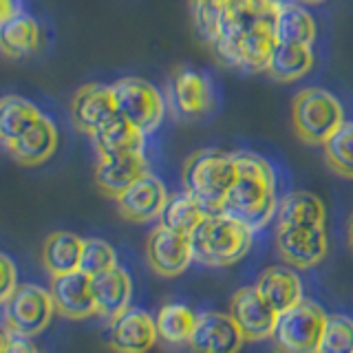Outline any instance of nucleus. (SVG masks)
<instances>
[{
    "label": "nucleus",
    "mask_w": 353,
    "mask_h": 353,
    "mask_svg": "<svg viewBox=\"0 0 353 353\" xmlns=\"http://www.w3.org/2000/svg\"><path fill=\"white\" fill-rule=\"evenodd\" d=\"M106 345L115 353H148L159 340L157 320L143 309H126L108 320Z\"/></svg>",
    "instance_id": "8"
},
{
    "label": "nucleus",
    "mask_w": 353,
    "mask_h": 353,
    "mask_svg": "<svg viewBox=\"0 0 353 353\" xmlns=\"http://www.w3.org/2000/svg\"><path fill=\"white\" fill-rule=\"evenodd\" d=\"M0 268H3V287H0V303H7L11 296L16 294L18 290V272H16V265L11 261L7 254L0 256Z\"/></svg>",
    "instance_id": "35"
},
{
    "label": "nucleus",
    "mask_w": 353,
    "mask_h": 353,
    "mask_svg": "<svg viewBox=\"0 0 353 353\" xmlns=\"http://www.w3.org/2000/svg\"><path fill=\"white\" fill-rule=\"evenodd\" d=\"M146 172L148 161L143 157V152H124L110 154V157H99L95 165V185L102 194L117 201Z\"/></svg>",
    "instance_id": "17"
},
{
    "label": "nucleus",
    "mask_w": 353,
    "mask_h": 353,
    "mask_svg": "<svg viewBox=\"0 0 353 353\" xmlns=\"http://www.w3.org/2000/svg\"><path fill=\"white\" fill-rule=\"evenodd\" d=\"M320 353H353V318L329 316Z\"/></svg>",
    "instance_id": "32"
},
{
    "label": "nucleus",
    "mask_w": 353,
    "mask_h": 353,
    "mask_svg": "<svg viewBox=\"0 0 353 353\" xmlns=\"http://www.w3.org/2000/svg\"><path fill=\"white\" fill-rule=\"evenodd\" d=\"M345 124V110L340 99L327 88L309 86L296 93L292 102V126L307 146H323Z\"/></svg>",
    "instance_id": "4"
},
{
    "label": "nucleus",
    "mask_w": 353,
    "mask_h": 353,
    "mask_svg": "<svg viewBox=\"0 0 353 353\" xmlns=\"http://www.w3.org/2000/svg\"><path fill=\"white\" fill-rule=\"evenodd\" d=\"M327 318L325 309L314 301H303L287 309L272 336L274 353H320Z\"/></svg>",
    "instance_id": "5"
},
{
    "label": "nucleus",
    "mask_w": 353,
    "mask_h": 353,
    "mask_svg": "<svg viewBox=\"0 0 353 353\" xmlns=\"http://www.w3.org/2000/svg\"><path fill=\"white\" fill-rule=\"evenodd\" d=\"M230 316L236 320L248 342L272 340L281 314L259 294L256 287H241L230 301Z\"/></svg>",
    "instance_id": "10"
},
{
    "label": "nucleus",
    "mask_w": 353,
    "mask_h": 353,
    "mask_svg": "<svg viewBox=\"0 0 353 353\" xmlns=\"http://www.w3.org/2000/svg\"><path fill=\"white\" fill-rule=\"evenodd\" d=\"M347 243H349V250L353 254V214H351L349 223H347Z\"/></svg>",
    "instance_id": "38"
},
{
    "label": "nucleus",
    "mask_w": 353,
    "mask_h": 353,
    "mask_svg": "<svg viewBox=\"0 0 353 353\" xmlns=\"http://www.w3.org/2000/svg\"><path fill=\"white\" fill-rule=\"evenodd\" d=\"M327 210L323 199L314 192L296 190L283 196L276 210L279 228H325Z\"/></svg>",
    "instance_id": "21"
},
{
    "label": "nucleus",
    "mask_w": 353,
    "mask_h": 353,
    "mask_svg": "<svg viewBox=\"0 0 353 353\" xmlns=\"http://www.w3.org/2000/svg\"><path fill=\"white\" fill-rule=\"evenodd\" d=\"M245 342L241 327L230 314L203 312L196 318L194 334L188 347L192 353H241Z\"/></svg>",
    "instance_id": "12"
},
{
    "label": "nucleus",
    "mask_w": 353,
    "mask_h": 353,
    "mask_svg": "<svg viewBox=\"0 0 353 353\" xmlns=\"http://www.w3.org/2000/svg\"><path fill=\"white\" fill-rule=\"evenodd\" d=\"M91 285L99 318L110 320L128 309L132 298V281L124 268L115 265L106 272L91 276Z\"/></svg>",
    "instance_id": "20"
},
{
    "label": "nucleus",
    "mask_w": 353,
    "mask_h": 353,
    "mask_svg": "<svg viewBox=\"0 0 353 353\" xmlns=\"http://www.w3.org/2000/svg\"><path fill=\"white\" fill-rule=\"evenodd\" d=\"M55 303L49 290L38 285H20L16 294L3 303L5 327L16 334L36 338L51 325Z\"/></svg>",
    "instance_id": "7"
},
{
    "label": "nucleus",
    "mask_w": 353,
    "mask_h": 353,
    "mask_svg": "<svg viewBox=\"0 0 353 353\" xmlns=\"http://www.w3.org/2000/svg\"><path fill=\"white\" fill-rule=\"evenodd\" d=\"M205 210L201 208V203L196 201L192 194H188L185 190L181 194H172L165 203V210L159 219V223L170 228L174 232H181V234L190 236L194 228L205 219Z\"/></svg>",
    "instance_id": "29"
},
{
    "label": "nucleus",
    "mask_w": 353,
    "mask_h": 353,
    "mask_svg": "<svg viewBox=\"0 0 353 353\" xmlns=\"http://www.w3.org/2000/svg\"><path fill=\"white\" fill-rule=\"evenodd\" d=\"M239 176L225 199L223 212L236 216L254 232L263 230L276 216V174L270 161L256 152H234Z\"/></svg>",
    "instance_id": "1"
},
{
    "label": "nucleus",
    "mask_w": 353,
    "mask_h": 353,
    "mask_svg": "<svg viewBox=\"0 0 353 353\" xmlns=\"http://www.w3.org/2000/svg\"><path fill=\"white\" fill-rule=\"evenodd\" d=\"M49 292L53 296L55 312L62 318L86 320L91 316H97L91 276L84 274L82 270L62 276H51Z\"/></svg>",
    "instance_id": "14"
},
{
    "label": "nucleus",
    "mask_w": 353,
    "mask_h": 353,
    "mask_svg": "<svg viewBox=\"0 0 353 353\" xmlns=\"http://www.w3.org/2000/svg\"><path fill=\"white\" fill-rule=\"evenodd\" d=\"M40 47V27L27 14H18L9 20H0V49L5 58L18 60L36 53Z\"/></svg>",
    "instance_id": "25"
},
{
    "label": "nucleus",
    "mask_w": 353,
    "mask_h": 353,
    "mask_svg": "<svg viewBox=\"0 0 353 353\" xmlns=\"http://www.w3.org/2000/svg\"><path fill=\"white\" fill-rule=\"evenodd\" d=\"M325 161L342 179H353V121H345L323 143Z\"/></svg>",
    "instance_id": "30"
},
{
    "label": "nucleus",
    "mask_w": 353,
    "mask_h": 353,
    "mask_svg": "<svg viewBox=\"0 0 353 353\" xmlns=\"http://www.w3.org/2000/svg\"><path fill=\"white\" fill-rule=\"evenodd\" d=\"M234 3L250 9V11H263V9H268L274 0H234Z\"/></svg>",
    "instance_id": "37"
},
{
    "label": "nucleus",
    "mask_w": 353,
    "mask_h": 353,
    "mask_svg": "<svg viewBox=\"0 0 353 353\" xmlns=\"http://www.w3.org/2000/svg\"><path fill=\"white\" fill-rule=\"evenodd\" d=\"M298 3H303V5H320V3H325V0H298Z\"/></svg>",
    "instance_id": "39"
},
{
    "label": "nucleus",
    "mask_w": 353,
    "mask_h": 353,
    "mask_svg": "<svg viewBox=\"0 0 353 353\" xmlns=\"http://www.w3.org/2000/svg\"><path fill=\"white\" fill-rule=\"evenodd\" d=\"M55 148H58V126L47 115H42L18 139L5 146V150L11 154V159L25 165V168H36V165L49 161Z\"/></svg>",
    "instance_id": "18"
},
{
    "label": "nucleus",
    "mask_w": 353,
    "mask_h": 353,
    "mask_svg": "<svg viewBox=\"0 0 353 353\" xmlns=\"http://www.w3.org/2000/svg\"><path fill=\"white\" fill-rule=\"evenodd\" d=\"M42 117L40 108L20 95H5L0 102V139L3 146L18 139Z\"/></svg>",
    "instance_id": "27"
},
{
    "label": "nucleus",
    "mask_w": 353,
    "mask_h": 353,
    "mask_svg": "<svg viewBox=\"0 0 353 353\" xmlns=\"http://www.w3.org/2000/svg\"><path fill=\"white\" fill-rule=\"evenodd\" d=\"M82 250H84V239L73 234V232L60 230L44 239L40 259L49 276H62L80 270Z\"/></svg>",
    "instance_id": "23"
},
{
    "label": "nucleus",
    "mask_w": 353,
    "mask_h": 353,
    "mask_svg": "<svg viewBox=\"0 0 353 353\" xmlns=\"http://www.w3.org/2000/svg\"><path fill=\"white\" fill-rule=\"evenodd\" d=\"M232 0H192V20L194 29L205 44L212 47L219 38L221 27L228 14Z\"/></svg>",
    "instance_id": "31"
},
{
    "label": "nucleus",
    "mask_w": 353,
    "mask_h": 353,
    "mask_svg": "<svg viewBox=\"0 0 353 353\" xmlns=\"http://www.w3.org/2000/svg\"><path fill=\"white\" fill-rule=\"evenodd\" d=\"M0 353H40L36 342L29 336H22V334H16V331L11 329H3V349Z\"/></svg>",
    "instance_id": "34"
},
{
    "label": "nucleus",
    "mask_w": 353,
    "mask_h": 353,
    "mask_svg": "<svg viewBox=\"0 0 353 353\" xmlns=\"http://www.w3.org/2000/svg\"><path fill=\"white\" fill-rule=\"evenodd\" d=\"M254 287H256L259 294L279 314H283L287 309H292L298 303L305 301V287H303L301 276L296 274L294 268H287V265H274V268H268L256 279Z\"/></svg>",
    "instance_id": "19"
},
{
    "label": "nucleus",
    "mask_w": 353,
    "mask_h": 353,
    "mask_svg": "<svg viewBox=\"0 0 353 353\" xmlns=\"http://www.w3.org/2000/svg\"><path fill=\"white\" fill-rule=\"evenodd\" d=\"M117 115V102L113 86L106 84H84L77 88L71 99V119L75 128L86 135H93L106 121Z\"/></svg>",
    "instance_id": "15"
},
{
    "label": "nucleus",
    "mask_w": 353,
    "mask_h": 353,
    "mask_svg": "<svg viewBox=\"0 0 353 353\" xmlns=\"http://www.w3.org/2000/svg\"><path fill=\"white\" fill-rule=\"evenodd\" d=\"M196 318L199 314H194L190 307H185L181 303H168L159 309V314L154 316L157 320V331L159 338L168 345H188L194 334L196 327Z\"/></svg>",
    "instance_id": "28"
},
{
    "label": "nucleus",
    "mask_w": 353,
    "mask_h": 353,
    "mask_svg": "<svg viewBox=\"0 0 353 353\" xmlns=\"http://www.w3.org/2000/svg\"><path fill=\"white\" fill-rule=\"evenodd\" d=\"M117 265V254L110 243L104 239H84L82 263L80 270L88 276H95L99 272H106Z\"/></svg>",
    "instance_id": "33"
},
{
    "label": "nucleus",
    "mask_w": 353,
    "mask_h": 353,
    "mask_svg": "<svg viewBox=\"0 0 353 353\" xmlns=\"http://www.w3.org/2000/svg\"><path fill=\"white\" fill-rule=\"evenodd\" d=\"M170 102L174 113L183 119H201L214 106V91L210 80L199 71L179 69L170 82Z\"/></svg>",
    "instance_id": "16"
},
{
    "label": "nucleus",
    "mask_w": 353,
    "mask_h": 353,
    "mask_svg": "<svg viewBox=\"0 0 353 353\" xmlns=\"http://www.w3.org/2000/svg\"><path fill=\"white\" fill-rule=\"evenodd\" d=\"M113 86L117 113L132 121L143 135H152L161 126L165 102L161 93L141 77H121Z\"/></svg>",
    "instance_id": "6"
},
{
    "label": "nucleus",
    "mask_w": 353,
    "mask_h": 353,
    "mask_svg": "<svg viewBox=\"0 0 353 353\" xmlns=\"http://www.w3.org/2000/svg\"><path fill=\"white\" fill-rule=\"evenodd\" d=\"M146 261L150 270L163 279L181 276L194 261L190 236L159 223L146 239Z\"/></svg>",
    "instance_id": "9"
},
{
    "label": "nucleus",
    "mask_w": 353,
    "mask_h": 353,
    "mask_svg": "<svg viewBox=\"0 0 353 353\" xmlns=\"http://www.w3.org/2000/svg\"><path fill=\"white\" fill-rule=\"evenodd\" d=\"M91 139L99 157H110V154H124V152H143L146 135L132 121L117 113L102 128H97L91 135Z\"/></svg>",
    "instance_id": "22"
},
{
    "label": "nucleus",
    "mask_w": 353,
    "mask_h": 353,
    "mask_svg": "<svg viewBox=\"0 0 353 353\" xmlns=\"http://www.w3.org/2000/svg\"><path fill=\"white\" fill-rule=\"evenodd\" d=\"M239 176L234 152L201 148L185 159L181 170L183 190L192 194L208 214L223 212L225 199Z\"/></svg>",
    "instance_id": "2"
},
{
    "label": "nucleus",
    "mask_w": 353,
    "mask_h": 353,
    "mask_svg": "<svg viewBox=\"0 0 353 353\" xmlns=\"http://www.w3.org/2000/svg\"><path fill=\"white\" fill-rule=\"evenodd\" d=\"M276 38L279 42L290 44H309L316 40V22L309 11L298 3H281L276 5Z\"/></svg>",
    "instance_id": "26"
},
{
    "label": "nucleus",
    "mask_w": 353,
    "mask_h": 353,
    "mask_svg": "<svg viewBox=\"0 0 353 353\" xmlns=\"http://www.w3.org/2000/svg\"><path fill=\"white\" fill-rule=\"evenodd\" d=\"M18 14H22L20 0H0V20H9Z\"/></svg>",
    "instance_id": "36"
},
{
    "label": "nucleus",
    "mask_w": 353,
    "mask_h": 353,
    "mask_svg": "<svg viewBox=\"0 0 353 353\" xmlns=\"http://www.w3.org/2000/svg\"><path fill=\"white\" fill-rule=\"evenodd\" d=\"M276 252L294 270H312L325 261L329 241L325 228H279Z\"/></svg>",
    "instance_id": "11"
},
{
    "label": "nucleus",
    "mask_w": 353,
    "mask_h": 353,
    "mask_svg": "<svg viewBox=\"0 0 353 353\" xmlns=\"http://www.w3.org/2000/svg\"><path fill=\"white\" fill-rule=\"evenodd\" d=\"M168 192L159 176L146 172L132 183L128 190L117 199V212L128 223H150V221L161 219L165 203H168Z\"/></svg>",
    "instance_id": "13"
},
{
    "label": "nucleus",
    "mask_w": 353,
    "mask_h": 353,
    "mask_svg": "<svg viewBox=\"0 0 353 353\" xmlns=\"http://www.w3.org/2000/svg\"><path fill=\"white\" fill-rule=\"evenodd\" d=\"M254 230L228 212L205 214L190 234L194 261L205 268H230L248 256Z\"/></svg>",
    "instance_id": "3"
},
{
    "label": "nucleus",
    "mask_w": 353,
    "mask_h": 353,
    "mask_svg": "<svg viewBox=\"0 0 353 353\" xmlns=\"http://www.w3.org/2000/svg\"><path fill=\"white\" fill-rule=\"evenodd\" d=\"M314 66V51L309 44H290L279 42L270 58L268 73L276 82H296L305 77Z\"/></svg>",
    "instance_id": "24"
}]
</instances>
